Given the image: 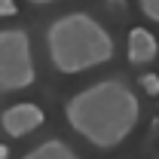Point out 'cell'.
<instances>
[{
  "label": "cell",
  "instance_id": "9c48e42d",
  "mask_svg": "<svg viewBox=\"0 0 159 159\" xmlns=\"http://www.w3.org/2000/svg\"><path fill=\"white\" fill-rule=\"evenodd\" d=\"M19 9H16V0H0V19H6V16H16Z\"/></svg>",
  "mask_w": 159,
  "mask_h": 159
},
{
  "label": "cell",
  "instance_id": "5b68a950",
  "mask_svg": "<svg viewBox=\"0 0 159 159\" xmlns=\"http://www.w3.org/2000/svg\"><path fill=\"white\" fill-rule=\"evenodd\" d=\"M159 55V40L147 28H132L129 31V61L132 64H150Z\"/></svg>",
  "mask_w": 159,
  "mask_h": 159
},
{
  "label": "cell",
  "instance_id": "8fae6325",
  "mask_svg": "<svg viewBox=\"0 0 159 159\" xmlns=\"http://www.w3.org/2000/svg\"><path fill=\"white\" fill-rule=\"evenodd\" d=\"M0 159H9V150L6 147H0Z\"/></svg>",
  "mask_w": 159,
  "mask_h": 159
},
{
  "label": "cell",
  "instance_id": "3957f363",
  "mask_svg": "<svg viewBox=\"0 0 159 159\" xmlns=\"http://www.w3.org/2000/svg\"><path fill=\"white\" fill-rule=\"evenodd\" d=\"M37 67L31 55V37L21 28L0 31V92H19L34 86Z\"/></svg>",
  "mask_w": 159,
  "mask_h": 159
},
{
  "label": "cell",
  "instance_id": "277c9868",
  "mask_svg": "<svg viewBox=\"0 0 159 159\" xmlns=\"http://www.w3.org/2000/svg\"><path fill=\"white\" fill-rule=\"evenodd\" d=\"M43 107L34 104V101H21V104H12V107H6L3 110V116H0V125H3V132L6 135H12V138H25L28 132H34L43 125Z\"/></svg>",
  "mask_w": 159,
  "mask_h": 159
},
{
  "label": "cell",
  "instance_id": "52a82bcc",
  "mask_svg": "<svg viewBox=\"0 0 159 159\" xmlns=\"http://www.w3.org/2000/svg\"><path fill=\"white\" fill-rule=\"evenodd\" d=\"M138 6H141V12H144L150 21L159 25V0H138Z\"/></svg>",
  "mask_w": 159,
  "mask_h": 159
},
{
  "label": "cell",
  "instance_id": "7a4b0ae2",
  "mask_svg": "<svg viewBox=\"0 0 159 159\" xmlns=\"http://www.w3.org/2000/svg\"><path fill=\"white\" fill-rule=\"evenodd\" d=\"M49 61L58 74H83L113 58L116 46L110 31L89 12H67L46 31Z\"/></svg>",
  "mask_w": 159,
  "mask_h": 159
},
{
  "label": "cell",
  "instance_id": "8992f818",
  "mask_svg": "<svg viewBox=\"0 0 159 159\" xmlns=\"http://www.w3.org/2000/svg\"><path fill=\"white\" fill-rule=\"evenodd\" d=\"M21 159H80V156L70 150V144H64L58 138H49V141H43L40 147L28 150Z\"/></svg>",
  "mask_w": 159,
  "mask_h": 159
},
{
  "label": "cell",
  "instance_id": "ba28073f",
  "mask_svg": "<svg viewBox=\"0 0 159 159\" xmlns=\"http://www.w3.org/2000/svg\"><path fill=\"white\" fill-rule=\"evenodd\" d=\"M141 89H144L147 95L156 98V95H159V77H156V74H144V77H141Z\"/></svg>",
  "mask_w": 159,
  "mask_h": 159
},
{
  "label": "cell",
  "instance_id": "30bf717a",
  "mask_svg": "<svg viewBox=\"0 0 159 159\" xmlns=\"http://www.w3.org/2000/svg\"><path fill=\"white\" fill-rule=\"evenodd\" d=\"M28 3H34V6H49V3H58V0H28Z\"/></svg>",
  "mask_w": 159,
  "mask_h": 159
},
{
  "label": "cell",
  "instance_id": "6da1fadb",
  "mask_svg": "<svg viewBox=\"0 0 159 159\" xmlns=\"http://www.w3.org/2000/svg\"><path fill=\"white\" fill-rule=\"evenodd\" d=\"M70 129L98 150H113L141 122V101L122 80H101L67 101Z\"/></svg>",
  "mask_w": 159,
  "mask_h": 159
}]
</instances>
